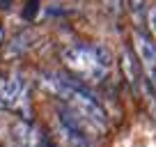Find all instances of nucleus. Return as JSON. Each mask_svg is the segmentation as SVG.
<instances>
[{"mask_svg": "<svg viewBox=\"0 0 156 147\" xmlns=\"http://www.w3.org/2000/svg\"><path fill=\"white\" fill-rule=\"evenodd\" d=\"M0 147H5V145H2V142H0Z\"/></svg>", "mask_w": 156, "mask_h": 147, "instance_id": "4468645a", "label": "nucleus"}, {"mask_svg": "<svg viewBox=\"0 0 156 147\" xmlns=\"http://www.w3.org/2000/svg\"><path fill=\"white\" fill-rule=\"evenodd\" d=\"M103 7H106L110 14L117 16L119 12H122V0H103Z\"/></svg>", "mask_w": 156, "mask_h": 147, "instance_id": "1a4fd4ad", "label": "nucleus"}, {"mask_svg": "<svg viewBox=\"0 0 156 147\" xmlns=\"http://www.w3.org/2000/svg\"><path fill=\"white\" fill-rule=\"evenodd\" d=\"M133 51L140 62V69L145 71V78L156 90V44L142 32H133Z\"/></svg>", "mask_w": 156, "mask_h": 147, "instance_id": "7ed1b4c3", "label": "nucleus"}, {"mask_svg": "<svg viewBox=\"0 0 156 147\" xmlns=\"http://www.w3.org/2000/svg\"><path fill=\"white\" fill-rule=\"evenodd\" d=\"M32 32L30 30H25V32H19L14 37V39L9 41V44L5 46V51H2V55H5V60H12V58H21L23 53H28L30 48H32Z\"/></svg>", "mask_w": 156, "mask_h": 147, "instance_id": "423d86ee", "label": "nucleus"}, {"mask_svg": "<svg viewBox=\"0 0 156 147\" xmlns=\"http://www.w3.org/2000/svg\"><path fill=\"white\" fill-rule=\"evenodd\" d=\"M122 74L126 83L131 85L133 92H140V85H142V69H140V62H138L136 53L131 48H124L122 51Z\"/></svg>", "mask_w": 156, "mask_h": 147, "instance_id": "39448f33", "label": "nucleus"}, {"mask_svg": "<svg viewBox=\"0 0 156 147\" xmlns=\"http://www.w3.org/2000/svg\"><path fill=\"white\" fill-rule=\"evenodd\" d=\"M9 133L19 147H51V138L44 133V129L28 120H16L9 127Z\"/></svg>", "mask_w": 156, "mask_h": 147, "instance_id": "20e7f679", "label": "nucleus"}, {"mask_svg": "<svg viewBox=\"0 0 156 147\" xmlns=\"http://www.w3.org/2000/svg\"><path fill=\"white\" fill-rule=\"evenodd\" d=\"M41 85L46 90H51L55 97H60L69 110H73L78 117H83L92 129H97V131L108 129V115L103 110V106L80 81L69 78V76L58 71H44L41 74Z\"/></svg>", "mask_w": 156, "mask_h": 147, "instance_id": "f257e3e1", "label": "nucleus"}, {"mask_svg": "<svg viewBox=\"0 0 156 147\" xmlns=\"http://www.w3.org/2000/svg\"><path fill=\"white\" fill-rule=\"evenodd\" d=\"M12 2H14V0H0V9H2V12H7Z\"/></svg>", "mask_w": 156, "mask_h": 147, "instance_id": "9b49d317", "label": "nucleus"}, {"mask_svg": "<svg viewBox=\"0 0 156 147\" xmlns=\"http://www.w3.org/2000/svg\"><path fill=\"white\" fill-rule=\"evenodd\" d=\"M145 2H147V0H126L129 9H131L133 14H140V12L145 9Z\"/></svg>", "mask_w": 156, "mask_h": 147, "instance_id": "9d476101", "label": "nucleus"}, {"mask_svg": "<svg viewBox=\"0 0 156 147\" xmlns=\"http://www.w3.org/2000/svg\"><path fill=\"white\" fill-rule=\"evenodd\" d=\"M147 23H149L151 37H154V44H156V5H151L149 12H147Z\"/></svg>", "mask_w": 156, "mask_h": 147, "instance_id": "0eeeda50", "label": "nucleus"}, {"mask_svg": "<svg viewBox=\"0 0 156 147\" xmlns=\"http://www.w3.org/2000/svg\"><path fill=\"white\" fill-rule=\"evenodd\" d=\"M62 62L83 81H101L112 67V55L103 44H71L62 51Z\"/></svg>", "mask_w": 156, "mask_h": 147, "instance_id": "f03ea898", "label": "nucleus"}, {"mask_svg": "<svg viewBox=\"0 0 156 147\" xmlns=\"http://www.w3.org/2000/svg\"><path fill=\"white\" fill-rule=\"evenodd\" d=\"M2 129H5V122H2V117H0V131H2Z\"/></svg>", "mask_w": 156, "mask_h": 147, "instance_id": "ddd939ff", "label": "nucleus"}, {"mask_svg": "<svg viewBox=\"0 0 156 147\" xmlns=\"http://www.w3.org/2000/svg\"><path fill=\"white\" fill-rule=\"evenodd\" d=\"M2 39H5V30H2V25H0V44H2Z\"/></svg>", "mask_w": 156, "mask_h": 147, "instance_id": "f8f14e48", "label": "nucleus"}, {"mask_svg": "<svg viewBox=\"0 0 156 147\" xmlns=\"http://www.w3.org/2000/svg\"><path fill=\"white\" fill-rule=\"evenodd\" d=\"M37 7H39V0H28L25 2V9H23V16L25 19H34V14H37Z\"/></svg>", "mask_w": 156, "mask_h": 147, "instance_id": "6e6552de", "label": "nucleus"}]
</instances>
